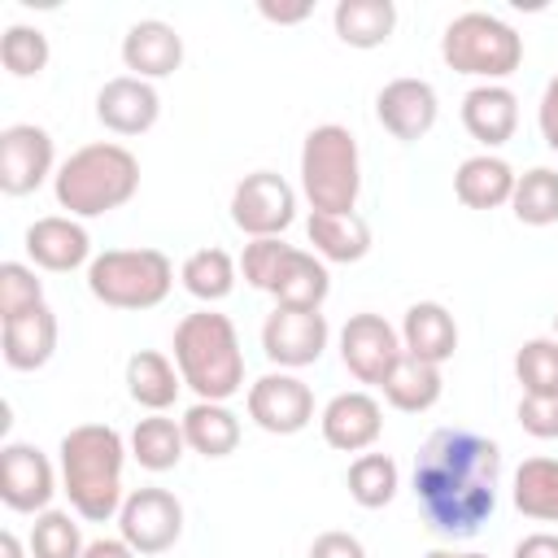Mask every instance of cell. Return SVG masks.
I'll use <instances>...</instances> for the list:
<instances>
[{"label": "cell", "instance_id": "6da1fadb", "mask_svg": "<svg viewBox=\"0 0 558 558\" xmlns=\"http://www.w3.org/2000/svg\"><path fill=\"white\" fill-rule=\"evenodd\" d=\"M501 449L471 427H436L414 458V497L432 532L449 541L475 536L497 510Z\"/></svg>", "mask_w": 558, "mask_h": 558}, {"label": "cell", "instance_id": "7a4b0ae2", "mask_svg": "<svg viewBox=\"0 0 558 558\" xmlns=\"http://www.w3.org/2000/svg\"><path fill=\"white\" fill-rule=\"evenodd\" d=\"M126 440L109 423H78L61 436V488L78 519L109 523L122 510Z\"/></svg>", "mask_w": 558, "mask_h": 558}, {"label": "cell", "instance_id": "3957f363", "mask_svg": "<svg viewBox=\"0 0 558 558\" xmlns=\"http://www.w3.org/2000/svg\"><path fill=\"white\" fill-rule=\"evenodd\" d=\"M174 366L196 401H231L244 388V353L235 323L218 310H192L174 327Z\"/></svg>", "mask_w": 558, "mask_h": 558}, {"label": "cell", "instance_id": "277c9868", "mask_svg": "<svg viewBox=\"0 0 558 558\" xmlns=\"http://www.w3.org/2000/svg\"><path fill=\"white\" fill-rule=\"evenodd\" d=\"M57 205L70 209V218H100L109 209H122L140 192V161L122 144H83L74 148L57 174H52Z\"/></svg>", "mask_w": 558, "mask_h": 558}, {"label": "cell", "instance_id": "5b68a950", "mask_svg": "<svg viewBox=\"0 0 558 558\" xmlns=\"http://www.w3.org/2000/svg\"><path fill=\"white\" fill-rule=\"evenodd\" d=\"M301 192L314 214H353L362 192V157L349 126L323 122L301 144Z\"/></svg>", "mask_w": 558, "mask_h": 558}, {"label": "cell", "instance_id": "8992f818", "mask_svg": "<svg viewBox=\"0 0 558 558\" xmlns=\"http://www.w3.org/2000/svg\"><path fill=\"white\" fill-rule=\"evenodd\" d=\"M170 288L174 266L161 248H105L87 262V292L109 310H153Z\"/></svg>", "mask_w": 558, "mask_h": 558}, {"label": "cell", "instance_id": "52a82bcc", "mask_svg": "<svg viewBox=\"0 0 558 558\" xmlns=\"http://www.w3.org/2000/svg\"><path fill=\"white\" fill-rule=\"evenodd\" d=\"M440 57L449 70L484 78V83H501L523 65V35L501 22L497 13H458L445 35H440Z\"/></svg>", "mask_w": 558, "mask_h": 558}, {"label": "cell", "instance_id": "ba28073f", "mask_svg": "<svg viewBox=\"0 0 558 558\" xmlns=\"http://www.w3.org/2000/svg\"><path fill=\"white\" fill-rule=\"evenodd\" d=\"M296 218V192L283 174L275 170H253L235 183L231 192V222L248 235V240H266L288 231Z\"/></svg>", "mask_w": 558, "mask_h": 558}, {"label": "cell", "instance_id": "9c48e42d", "mask_svg": "<svg viewBox=\"0 0 558 558\" xmlns=\"http://www.w3.org/2000/svg\"><path fill=\"white\" fill-rule=\"evenodd\" d=\"M118 536L135 554H166L183 536V506L170 488H135L118 510Z\"/></svg>", "mask_w": 558, "mask_h": 558}, {"label": "cell", "instance_id": "30bf717a", "mask_svg": "<svg viewBox=\"0 0 558 558\" xmlns=\"http://www.w3.org/2000/svg\"><path fill=\"white\" fill-rule=\"evenodd\" d=\"M248 418L270 436H296L314 423V392L288 371H270L248 384Z\"/></svg>", "mask_w": 558, "mask_h": 558}, {"label": "cell", "instance_id": "8fae6325", "mask_svg": "<svg viewBox=\"0 0 558 558\" xmlns=\"http://www.w3.org/2000/svg\"><path fill=\"white\" fill-rule=\"evenodd\" d=\"M327 336H331V327H327L323 310H283V305H275V314H266V323H262V349L283 371L318 362L323 349H327Z\"/></svg>", "mask_w": 558, "mask_h": 558}, {"label": "cell", "instance_id": "7c38bea8", "mask_svg": "<svg viewBox=\"0 0 558 558\" xmlns=\"http://www.w3.org/2000/svg\"><path fill=\"white\" fill-rule=\"evenodd\" d=\"M57 493V471L44 449L26 440H9L0 449V501L17 514H44Z\"/></svg>", "mask_w": 558, "mask_h": 558}, {"label": "cell", "instance_id": "4fadbf2b", "mask_svg": "<svg viewBox=\"0 0 558 558\" xmlns=\"http://www.w3.org/2000/svg\"><path fill=\"white\" fill-rule=\"evenodd\" d=\"M401 353H405L401 336L392 331L384 314H353L340 327V362L349 366L357 384H384V375L392 371Z\"/></svg>", "mask_w": 558, "mask_h": 558}, {"label": "cell", "instance_id": "5bb4252c", "mask_svg": "<svg viewBox=\"0 0 558 558\" xmlns=\"http://www.w3.org/2000/svg\"><path fill=\"white\" fill-rule=\"evenodd\" d=\"M52 174V135L35 122H13L0 131V192L26 196Z\"/></svg>", "mask_w": 558, "mask_h": 558}, {"label": "cell", "instance_id": "9a60e30c", "mask_svg": "<svg viewBox=\"0 0 558 558\" xmlns=\"http://www.w3.org/2000/svg\"><path fill=\"white\" fill-rule=\"evenodd\" d=\"M375 118H379V126H384L392 140L414 144V140H423V135L436 126V118H440L436 87H432L427 78H392V83H384L379 96H375Z\"/></svg>", "mask_w": 558, "mask_h": 558}, {"label": "cell", "instance_id": "2e32d148", "mask_svg": "<svg viewBox=\"0 0 558 558\" xmlns=\"http://www.w3.org/2000/svg\"><path fill=\"white\" fill-rule=\"evenodd\" d=\"M318 427H323V440L340 453H366L379 432H384V410L371 392L353 388V392H336L323 414H318Z\"/></svg>", "mask_w": 558, "mask_h": 558}, {"label": "cell", "instance_id": "e0dca14e", "mask_svg": "<svg viewBox=\"0 0 558 558\" xmlns=\"http://www.w3.org/2000/svg\"><path fill=\"white\" fill-rule=\"evenodd\" d=\"M96 118L113 135H144L161 118V96L148 78L118 74L96 92Z\"/></svg>", "mask_w": 558, "mask_h": 558}, {"label": "cell", "instance_id": "ac0fdd59", "mask_svg": "<svg viewBox=\"0 0 558 558\" xmlns=\"http://www.w3.org/2000/svg\"><path fill=\"white\" fill-rule=\"evenodd\" d=\"M122 65L148 83L166 78L183 65V35L161 17H144L122 35Z\"/></svg>", "mask_w": 558, "mask_h": 558}, {"label": "cell", "instance_id": "d6986e66", "mask_svg": "<svg viewBox=\"0 0 558 558\" xmlns=\"http://www.w3.org/2000/svg\"><path fill=\"white\" fill-rule=\"evenodd\" d=\"M26 253L44 270H74L92 257V235L70 214H48L26 227Z\"/></svg>", "mask_w": 558, "mask_h": 558}, {"label": "cell", "instance_id": "ffe728a7", "mask_svg": "<svg viewBox=\"0 0 558 558\" xmlns=\"http://www.w3.org/2000/svg\"><path fill=\"white\" fill-rule=\"evenodd\" d=\"M462 126L484 148H501L519 126V96L506 83H480L462 96Z\"/></svg>", "mask_w": 558, "mask_h": 558}, {"label": "cell", "instance_id": "44dd1931", "mask_svg": "<svg viewBox=\"0 0 558 558\" xmlns=\"http://www.w3.org/2000/svg\"><path fill=\"white\" fill-rule=\"evenodd\" d=\"M0 349L13 371H39L57 353V314L48 305H35L17 318L0 323Z\"/></svg>", "mask_w": 558, "mask_h": 558}, {"label": "cell", "instance_id": "7402d4cb", "mask_svg": "<svg viewBox=\"0 0 558 558\" xmlns=\"http://www.w3.org/2000/svg\"><path fill=\"white\" fill-rule=\"evenodd\" d=\"M401 349L432 362V366H445L458 349V323L453 314L440 305V301H414L401 318Z\"/></svg>", "mask_w": 558, "mask_h": 558}, {"label": "cell", "instance_id": "603a6c76", "mask_svg": "<svg viewBox=\"0 0 558 558\" xmlns=\"http://www.w3.org/2000/svg\"><path fill=\"white\" fill-rule=\"evenodd\" d=\"M514 170L506 157L497 153H475L466 157L458 170H453V196L466 205V209H497V205H510L514 196Z\"/></svg>", "mask_w": 558, "mask_h": 558}, {"label": "cell", "instance_id": "cb8c5ba5", "mask_svg": "<svg viewBox=\"0 0 558 558\" xmlns=\"http://www.w3.org/2000/svg\"><path fill=\"white\" fill-rule=\"evenodd\" d=\"M384 401L392 405V410H401V414H423V410H432L436 401H440V392H445V379H440V366H432V362H423V357H414V353H401L397 362H392V371L384 375Z\"/></svg>", "mask_w": 558, "mask_h": 558}, {"label": "cell", "instance_id": "d4e9b609", "mask_svg": "<svg viewBox=\"0 0 558 558\" xmlns=\"http://www.w3.org/2000/svg\"><path fill=\"white\" fill-rule=\"evenodd\" d=\"M179 388H183V375H179V366L166 353H157V349L131 353V362H126V392H131L135 405L161 414V410L174 405Z\"/></svg>", "mask_w": 558, "mask_h": 558}, {"label": "cell", "instance_id": "484cf974", "mask_svg": "<svg viewBox=\"0 0 558 558\" xmlns=\"http://www.w3.org/2000/svg\"><path fill=\"white\" fill-rule=\"evenodd\" d=\"M327 292H331V275H327V266H323L314 253H305V248H292V253H288V262H283V270H279V279H275V288H270L275 305H283V310H323Z\"/></svg>", "mask_w": 558, "mask_h": 558}, {"label": "cell", "instance_id": "4316f807", "mask_svg": "<svg viewBox=\"0 0 558 558\" xmlns=\"http://www.w3.org/2000/svg\"><path fill=\"white\" fill-rule=\"evenodd\" d=\"M331 26L340 44L349 48H379L397 31V4L392 0H340L331 13Z\"/></svg>", "mask_w": 558, "mask_h": 558}, {"label": "cell", "instance_id": "83f0119b", "mask_svg": "<svg viewBox=\"0 0 558 558\" xmlns=\"http://www.w3.org/2000/svg\"><path fill=\"white\" fill-rule=\"evenodd\" d=\"M305 231H310L314 253L327 262H362L371 253V227L357 209L353 214H310Z\"/></svg>", "mask_w": 558, "mask_h": 558}, {"label": "cell", "instance_id": "f1b7e54d", "mask_svg": "<svg viewBox=\"0 0 558 558\" xmlns=\"http://www.w3.org/2000/svg\"><path fill=\"white\" fill-rule=\"evenodd\" d=\"M179 423H183L187 449H196L201 458H227L240 445V418L235 410H227V401H196Z\"/></svg>", "mask_w": 558, "mask_h": 558}, {"label": "cell", "instance_id": "f546056e", "mask_svg": "<svg viewBox=\"0 0 558 558\" xmlns=\"http://www.w3.org/2000/svg\"><path fill=\"white\" fill-rule=\"evenodd\" d=\"M514 510L536 523H558V458H523L519 462Z\"/></svg>", "mask_w": 558, "mask_h": 558}, {"label": "cell", "instance_id": "4dcf8cb0", "mask_svg": "<svg viewBox=\"0 0 558 558\" xmlns=\"http://www.w3.org/2000/svg\"><path fill=\"white\" fill-rule=\"evenodd\" d=\"M126 449L144 471H174L183 449H187V436H183V423H174L166 414H148L135 423Z\"/></svg>", "mask_w": 558, "mask_h": 558}, {"label": "cell", "instance_id": "1f68e13d", "mask_svg": "<svg viewBox=\"0 0 558 558\" xmlns=\"http://www.w3.org/2000/svg\"><path fill=\"white\" fill-rule=\"evenodd\" d=\"M344 484H349V497H353L362 510H379V506H388V501L397 497L401 471H397V462H392L388 453H357V458L349 462Z\"/></svg>", "mask_w": 558, "mask_h": 558}, {"label": "cell", "instance_id": "d6a6232c", "mask_svg": "<svg viewBox=\"0 0 558 558\" xmlns=\"http://www.w3.org/2000/svg\"><path fill=\"white\" fill-rule=\"evenodd\" d=\"M179 279H183V288H187L196 301L214 305V301H227V296H231V288H235V262H231L227 248H196V253L183 262Z\"/></svg>", "mask_w": 558, "mask_h": 558}, {"label": "cell", "instance_id": "836d02e7", "mask_svg": "<svg viewBox=\"0 0 558 558\" xmlns=\"http://www.w3.org/2000/svg\"><path fill=\"white\" fill-rule=\"evenodd\" d=\"M510 209H514V218L523 227H554L558 222V170L536 166V170L519 174Z\"/></svg>", "mask_w": 558, "mask_h": 558}, {"label": "cell", "instance_id": "e575fe53", "mask_svg": "<svg viewBox=\"0 0 558 558\" xmlns=\"http://www.w3.org/2000/svg\"><path fill=\"white\" fill-rule=\"evenodd\" d=\"M514 375L523 384V397H558V340H523V349L514 353Z\"/></svg>", "mask_w": 558, "mask_h": 558}, {"label": "cell", "instance_id": "d590c367", "mask_svg": "<svg viewBox=\"0 0 558 558\" xmlns=\"http://www.w3.org/2000/svg\"><path fill=\"white\" fill-rule=\"evenodd\" d=\"M83 532L65 510H44L31 523V558H83Z\"/></svg>", "mask_w": 558, "mask_h": 558}, {"label": "cell", "instance_id": "8d00e7d4", "mask_svg": "<svg viewBox=\"0 0 558 558\" xmlns=\"http://www.w3.org/2000/svg\"><path fill=\"white\" fill-rule=\"evenodd\" d=\"M0 61H4V70L13 74V78H31V74H39L44 65H48V35L39 31V26H9L4 35H0Z\"/></svg>", "mask_w": 558, "mask_h": 558}, {"label": "cell", "instance_id": "74e56055", "mask_svg": "<svg viewBox=\"0 0 558 558\" xmlns=\"http://www.w3.org/2000/svg\"><path fill=\"white\" fill-rule=\"evenodd\" d=\"M292 248H296V244H288V240H279V235H266V240H248V244H244V253H240V270H244V283H253V288L270 292Z\"/></svg>", "mask_w": 558, "mask_h": 558}, {"label": "cell", "instance_id": "f35d334b", "mask_svg": "<svg viewBox=\"0 0 558 558\" xmlns=\"http://www.w3.org/2000/svg\"><path fill=\"white\" fill-rule=\"evenodd\" d=\"M35 305H44V283L35 279V270L22 262H4L0 266V323L26 314Z\"/></svg>", "mask_w": 558, "mask_h": 558}, {"label": "cell", "instance_id": "ab89813d", "mask_svg": "<svg viewBox=\"0 0 558 558\" xmlns=\"http://www.w3.org/2000/svg\"><path fill=\"white\" fill-rule=\"evenodd\" d=\"M519 427L536 440L558 436V397H523L519 401Z\"/></svg>", "mask_w": 558, "mask_h": 558}, {"label": "cell", "instance_id": "60d3db41", "mask_svg": "<svg viewBox=\"0 0 558 558\" xmlns=\"http://www.w3.org/2000/svg\"><path fill=\"white\" fill-rule=\"evenodd\" d=\"M310 558H366V545L353 532H323L314 536Z\"/></svg>", "mask_w": 558, "mask_h": 558}, {"label": "cell", "instance_id": "b9f144b4", "mask_svg": "<svg viewBox=\"0 0 558 558\" xmlns=\"http://www.w3.org/2000/svg\"><path fill=\"white\" fill-rule=\"evenodd\" d=\"M536 122H541V140L558 153V74L545 83L541 92V109H536Z\"/></svg>", "mask_w": 558, "mask_h": 558}, {"label": "cell", "instance_id": "7bdbcfd3", "mask_svg": "<svg viewBox=\"0 0 558 558\" xmlns=\"http://www.w3.org/2000/svg\"><path fill=\"white\" fill-rule=\"evenodd\" d=\"M514 558H558V536L554 532H532L514 545Z\"/></svg>", "mask_w": 558, "mask_h": 558}, {"label": "cell", "instance_id": "ee69618b", "mask_svg": "<svg viewBox=\"0 0 558 558\" xmlns=\"http://www.w3.org/2000/svg\"><path fill=\"white\" fill-rule=\"evenodd\" d=\"M83 558H140L122 536H100V541H92L87 549H83Z\"/></svg>", "mask_w": 558, "mask_h": 558}, {"label": "cell", "instance_id": "f6af8a7d", "mask_svg": "<svg viewBox=\"0 0 558 558\" xmlns=\"http://www.w3.org/2000/svg\"><path fill=\"white\" fill-rule=\"evenodd\" d=\"M314 13V4H292V9H283V4H262V17H270V22H301V17H310Z\"/></svg>", "mask_w": 558, "mask_h": 558}, {"label": "cell", "instance_id": "bcb514c9", "mask_svg": "<svg viewBox=\"0 0 558 558\" xmlns=\"http://www.w3.org/2000/svg\"><path fill=\"white\" fill-rule=\"evenodd\" d=\"M0 558H26V549H22V541H17V536H13L9 527L0 532Z\"/></svg>", "mask_w": 558, "mask_h": 558}, {"label": "cell", "instance_id": "7dc6e473", "mask_svg": "<svg viewBox=\"0 0 558 558\" xmlns=\"http://www.w3.org/2000/svg\"><path fill=\"white\" fill-rule=\"evenodd\" d=\"M427 558H484V554H475V549H432Z\"/></svg>", "mask_w": 558, "mask_h": 558}, {"label": "cell", "instance_id": "c3c4849f", "mask_svg": "<svg viewBox=\"0 0 558 558\" xmlns=\"http://www.w3.org/2000/svg\"><path fill=\"white\" fill-rule=\"evenodd\" d=\"M554 340H558V314H554Z\"/></svg>", "mask_w": 558, "mask_h": 558}]
</instances>
